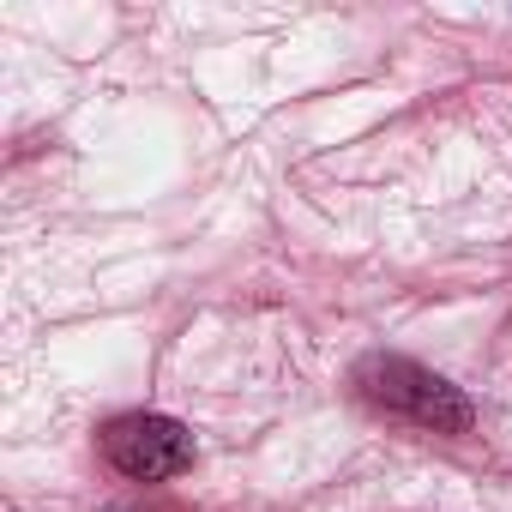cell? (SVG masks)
<instances>
[{
  "label": "cell",
  "mask_w": 512,
  "mask_h": 512,
  "mask_svg": "<svg viewBox=\"0 0 512 512\" xmlns=\"http://www.w3.org/2000/svg\"><path fill=\"white\" fill-rule=\"evenodd\" d=\"M356 386L374 410L416 422V428H434V434H470V422H476V404L452 380H440L434 368H422L410 356H362Z\"/></svg>",
  "instance_id": "1"
},
{
  "label": "cell",
  "mask_w": 512,
  "mask_h": 512,
  "mask_svg": "<svg viewBox=\"0 0 512 512\" xmlns=\"http://www.w3.org/2000/svg\"><path fill=\"white\" fill-rule=\"evenodd\" d=\"M103 458L127 476V482H169L193 464V434L175 422V416H151V410H133V416H115L103 428Z\"/></svg>",
  "instance_id": "2"
}]
</instances>
